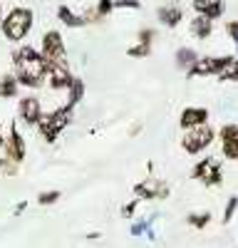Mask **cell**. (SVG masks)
I'll list each match as a JSON object with an SVG mask.
<instances>
[{
    "mask_svg": "<svg viewBox=\"0 0 238 248\" xmlns=\"http://www.w3.org/2000/svg\"><path fill=\"white\" fill-rule=\"evenodd\" d=\"M15 62V79H17V85H25V87H43V82L47 77V67H45V60L43 55H40L37 50L32 47H20L13 57Z\"/></svg>",
    "mask_w": 238,
    "mask_h": 248,
    "instance_id": "6da1fadb",
    "label": "cell"
},
{
    "mask_svg": "<svg viewBox=\"0 0 238 248\" xmlns=\"http://www.w3.org/2000/svg\"><path fill=\"white\" fill-rule=\"evenodd\" d=\"M72 117H74V107H72V105H62L60 109H55V112H50V114H43V117H40L37 129H40V134H43V137L52 144V141L72 124Z\"/></svg>",
    "mask_w": 238,
    "mask_h": 248,
    "instance_id": "7a4b0ae2",
    "label": "cell"
},
{
    "mask_svg": "<svg viewBox=\"0 0 238 248\" xmlns=\"http://www.w3.org/2000/svg\"><path fill=\"white\" fill-rule=\"evenodd\" d=\"M0 28H3V35H5L8 40H13V43H20V40H25V35H28L30 28H32V10H28V8H13V10L3 17Z\"/></svg>",
    "mask_w": 238,
    "mask_h": 248,
    "instance_id": "3957f363",
    "label": "cell"
},
{
    "mask_svg": "<svg viewBox=\"0 0 238 248\" xmlns=\"http://www.w3.org/2000/svg\"><path fill=\"white\" fill-rule=\"evenodd\" d=\"M43 60H45V67L47 72L50 70H57V67H70L67 65V52H65V43H62V35L57 30H50L45 32L43 37Z\"/></svg>",
    "mask_w": 238,
    "mask_h": 248,
    "instance_id": "277c9868",
    "label": "cell"
},
{
    "mask_svg": "<svg viewBox=\"0 0 238 248\" xmlns=\"http://www.w3.org/2000/svg\"><path fill=\"white\" fill-rule=\"evenodd\" d=\"M213 139H216L213 127H211V124H201V127L189 129V132L184 134V139H181V147H184V152H186V154L196 156V154L206 152V149L211 147V144H213Z\"/></svg>",
    "mask_w": 238,
    "mask_h": 248,
    "instance_id": "5b68a950",
    "label": "cell"
},
{
    "mask_svg": "<svg viewBox=\"0 0 238 248\" xmlns=\"http://www.w3.org/2000/svg\"><path fill=\"white\" fill-rule=\"evenodd\" d=\"M191 179L201 181L206 186H221L223 184V169H221V164H218V159L206 156V159H201L198 164H193Z\"/></svg>",
    "mask_w": 238,
    "mask_h": 248,
    "instance_id": "8992f818",
    "label": "cell"
},
{
    "mask_svg": "<svg viewBox=\"0 0 238 248\" xmlns=\"http://www.w3.org/2000/svg\"><path fill=\"white\" fill-rule=\"evenodd\" d=\"M233 62V55H221V57H198L193 65L186 70L189 77H208V75H221Z\"/></svg>",
    "mask_w": 238,
    "mask_h": 248,
    "instance_id": "52a82bcc",
    "label": "cell"
},
{
    "mask_svg": "<svg viewBox=\"0 0 238 248\" xmlns=\"http://www.w3.org/2000/svg\"><path fill=\"white\" fill-rule=\"evenodd\" d=\"M134 194L139 199H166L169 196V184L159 179H147L134 186Z\"/></svg>",
    "mask_w": 238,
    "mask_h": 248,
    "instance_id": "ba28073f",
    "label": "cell"
},
{
    "mask_svg": "<svg viewBox=\"0 0 238 248\" xmlns=\"http://www.w3.org/2000/svg\"><path fill=\"white\" fill-rule=\"evenodd\" d=\"M221 152L226 159L238 161V124L221 127Z\"/></svg>",
    "mask_w": 238,
    "mask_h": 248,
    "instance_id": "9c48e42d",
    "label": "cell"
},
{
    "mask_svg": "<svg viewBox=\"0 0 238 248\" xmlns=\"http://www.w3.org/2000/svg\"><path fill=\"white\" fill-rule=\"evenodd\" d=\"M201 124H208V109L206 107H186L181 112V117H178V127L184 132L196 129V127H201Z\"/></svg>",
    "mask_w": 238,
    "mask_h": 248,
    "instance_id": "30bf717a",
    "label": "cell"
},
{
    "mask_svg": "<svg viewBox=\"0 0 238 248\" xmlns=\"http://www.w3.org/2000/svg\"><path fill=\"white\" fill-rule=\"evenodd\" d=\"M5 154H8V159H10L13 164H17V161L25 159V139L20 137V132H17L15 124L10 127V134H8V139H5Z\"/></svg>",
    "mask_w": 238,
    "mask_h": 248,
    "instance_id": "8fae6325",
    "label": "cell"
},
{
    "mask_svg": "<svg viewBox=\"0 0 238 248\" xmlns=\"http://www.w3.org/2000/svg\"><path fill=\"white\" fill-rule=\"evenodd\" d=\"M20 117H23L30 127H32V124H37L40 117H43L40 99H37V97H23V99H20Z\"/></svg>",
    "mask_w": 238,
    "mask_h": 248,
    "instance_id": "7c38bea8",
    "label": "cell"
},
{
    "mask_svg": "<svg viewBox=\"0 0 238 248\" xmlns=\"http://www.w3.org/2000/svg\"><path fill=\"white\" fill-rule=\"evenodd\" d=\"M193 10H196V15L216 20V17L223 15L226 5H223V0H193Z\"/></svg>",
    "mask_w": 238,
    "mask_h": 248,
    "instance_id": "4fadbf2b",
    "label": "cell"
},
{
    "mask_svg": "<svg viewBox=\"0 0 238 248\" xmlns=\"http://www.w3.org/2000/svg\"><path fill=\"white\" fill-rule=\"evenodd\" d=\"M156 15H159V20H162V25H166V28H176L184 20V10L178 5H162L156 10Z\"/></svg>",
    "mask_w": 238,
    "mask_h": 248,
    "instance_id": "5bb4252c",
    "label": "cell"
},
{
    "mask_svg": "<svg viewBox=\"0 0 238 248\" xmlns=\"http://www.w3.org/2000/svg\"><path fill=\"white\" fill-rule=\"evenodd\" d=\"M211 32H213V20H208V17H204V15H196V17L191 20V35H193V37L206 40V37H211Z\"/></svg>",
    "mask_w": 238,
    "mask_h": 248,
    "instance_id": "9a60e30c",
    "label": "cell"
},
{
    "mask_svg": "<svg viewBox=\"0 0 238 248\" xmlns=\"http://www.w3.org/2000/svg\"><path fill=\"white\" fill-rule=\"evenodd\" d=\"M57 17L62 20V23L67 25V28H82V25H87L89 20H87V15H77V13H72L67 5H60V10H57Z\"/></svg>",
    "mask_w": 238,
    "mask_h": 248,
    "instance_id": "2e32d148",
    "label": "cell"
},
{
    "mask_svg": "<svg viewBox=\"0 0 238 248\" xmlns=\"http://www.w3.org/2000/svg\"><path fill=\"white\" fill-rule=\"evenodd\" d=\"M47 77H50L52 90H65V87H70V82H72V72H70V67H57V70H50V72H47Z\"/></svg>",
    "mask_w": 238,
    "mask_h": 248,
    "instance_id": "e0dca14e",
    "label": "cell"
},
{
    "mask_svg": "<svg viewBox=\"0 0 238 248\" xmlns=\"http://www.w3.org/2000/svg\"><path fill=\"white\" fill-rule=\"evenodd\" d=\"M70 99H67V105H79L82 102V97H85V82L79 79V77H72V82H70Z\"/></svg>",
    "mask_w": 238,
    "mask_h": 248,
    "instance_id": "ac0fdd59",
    "label": "cell"
},
{
    "mask_svg": "<svg viewBox=\"0 0 238 248\" xmlns=\"http://www.w3.org/2000/svg\"><path fill=\"white\" fill-rule=\"evenodd\" d=\"M15 94H17V79L13 75H3V77H0V97L10 99Z\"/></svg>",
    "mask_w": 238,
    "mask_h": 248,
    "instance_id": "d6986e66",
    "label": "cell"
},
{
    "mask_svg": "<svg viewBox=\"0 0 238 248\" xmlns=\"http://www.w3.org/2000/svg\"><path fill=\"white\" fill-rule=\"evenodd\" d=\"M196 60H198V55H196V50H191V47H181V50L176 52V65L181 67V70H189Z\"/></svg>",
    "mask_w": 238,
    "mask_h": 248,
    "instance_id": "ffe728a7",
    "label": "cell"
},
{
    "mask_svg": "<svg viewBox=\"0 0 238 248\" xmlns=\"http://www.w3.org/2000/svg\"><path fill=\"white\" fill-rule=\"evenodd\" d=\"M186 223L193 226V229H206V226L211 223V214L208 211H201V214H189L186 216Z\"/></svg>",
    "mask_w": 238,
    "mask_h": 248,
    "instance_id": "44dd1931",
    "label": "cell"
},
{
    "mask_svg": "<svg viewBox=\"0 0 238 248\" xmlns=\"http://www.w3.org/2000/svg\"><path fill=\"white\" fill-rule=\"evenodd\" d=\"M218 79H221V82H238V60H236V57H233L231 65H228L221 75H218Z\"/></svg>",
    "mask_w": 238,
    "mask_h": 248,
    "instance_id": "7402d4cb",
    "label": "cell"
},
{
    "mask_svg": "<svg viewBox=\"0 0 238 248\" xmlns=\"http://www.w3.org/2000/svg\"><path fill=\"white\" fill-rule=\"evenodd\" d=\"M114 10V0H99L97 3V10H94V17H104Z\"/></svg>",
    "mask_w": 238,
    "mask_h": 248,
    "instance_id": "603a6c76",
    "label": "cell"
},
{
    "mask_svg": "<svg viewBox=\"0 0 238 248\" xmlns=\"http://www.w3.org/2000/svg\"><path fill=\"white\" fill-rule=\"evenodd\" d=\"M55 201H60V191H43L37 196V203L40 206H52Z\"/></svg>",
    "mask_w": 238,
    "mask_h": 248,
    "instance_id": "cb8c5ba5",
    "label": "cell"
},
{
    "mask_svg": "<svg viewBox=\"0 0 238 248\" xmlns=\"http://www.w3.org/2000/svg\"><path fill=\"white\" fill-rule=\"evenodd\" d=\"M236 209H238V196H231V199L226 201V211H223V223H231V218H233Z\"/></svg>",
    "mask_w": 238,
    "mask_h": 248,
    "instance_id": "d4e9b609",
    "label": "cell"
},
{
    "mask_svg": "<svg viewBox=\"0 0 238 248\" xmlns=\"http://www.w3.org/2000/svg\"><path fill=\"white\" fill-rule=\"evenodd\" d=\"M127 55H129V57H149V55H151V47H149V45H142V43H139V45L129 47V50H127Z\"/></svg>",
    "mask_w": 238,
    "mask_h": 248,
    "instance_id": "484cf974",
    "label": "cell"
},
{
    "mask_svg": "<svg viewBox=\"0 0 238 248\" xmlns=\"http://www.w3.org/2000/svg\"><path fill=\"white\" fill-rule=\"evenodd\" d=\"M156 37V32L151 30V28H144V30H139V43L142 45H149L151 47V40Z\"/></svg>",
    "mask_w": 238,
    "mask_h": 248,
    "instance_id": "4316f807",
    "label": "cell"
},
{
    "mask_svg": "<svg viewBox=\"0 0 238 248\" xmlns=\"http://www.w3.org/2000/svg\"><path fill=\"white\" fill-rule=\"evenodd\" d=\"M0 171L10 176V174H17V167H15L10 159H0Z\"/></svg>",
    "mask_w": 238,
    "mask_h": 248,
    "instance_id": "83f0119b",
    "label": "cell"
},
{
    "mask_svg": "<svg viewBox=\"0 0 238 248\" xmlns=\"http://www.w3.org/2000/svg\"><path fill=\"white\" fill-rule=\"evenodd\" d=\"M226 32L231 35V40H233L236 47H238V20H231V23H226Z\"/></svg>",
    "mask_w": 238,
    "mask_h": 248,
    "instance_id": "f1b7e54d",
    "label": "cell"
},
{
    "mask_svg": "<svg viewBox=\"0 0 238 248\" xmlns=\"http://www.w3.org/2000/svg\"><path fill=\"white\" fill-rule=\"evenodd\" d=\"M144 231H149V221H139L132 226V236H142ZM149 236H151V231H149Z\"/></svg>",
    "mask_w": 238,
    "mask_h": 248,
    "instance_id": "f546056e",
    "label": "cell"
},
{
    "mask_svg": "<svg viewBox=\"0 0 238 248\" xmlns=\"http://www.w3.org/2000/svg\"><path fill=\"white\" fill-rule=\"evenodd\" d=\"M114 8H134V10H139L142 3H139V0H114Z\"/></svg>",
    "mask_w": 238,
    "mask_h": 248,
    "instance_id": "4dcf8cb0",
    "label": "cell"
},
{
    "mask_svg": "<svg viewBox=\"0 0 238 248\" xmlns=\"http://www.w3.org/2000/svg\"><path fill=\"white\" fill-rule=\"evenodd\" d=\"M134 211H136V201H129V203H124V206H122V216H124V218L134 216Z\"/></svg>",
    "mask_w": 238,
    "mask_h": 248,
    "instance_id": "1f68e13d",
    "label": "cell"
},
{
    "mask_svg": "<svg viewBox=\"0 0 238 248\" xmlns=\"http://www.w3.org/2000/svg\"><path fill=\"white\" fill-rule=\"evenodd\" d=\"M3 147H5V139H3V137H0V149H3Z\"/></svg>",
    "mask_w": 238,
    "mask_h": 248,
    "instance_id": "d6a6232c",
    "label": "cell"
},
{
    "mask_svg": "<svg viewBox=\"0 0 238 248\" xmlns=\"http://www.w3.org/2000/svg\"><path fill=\"white\" fill-rule=\"evenodd\" d=\"M0 23H3V5H0Z\"/></svg>",
    "mask_w": 238,
    "mask_h": 248,
    "instance_id": "836d02e7",
    "label": "cell"
}]
</instances>
